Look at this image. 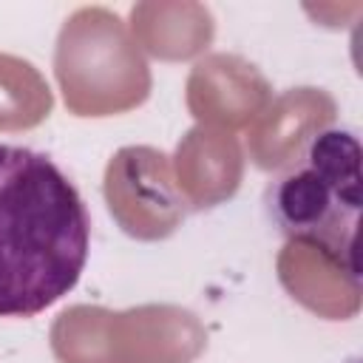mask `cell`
Here are the masks:
<instances>
[{
  "label": "cell",
  "mask_w": 363,
  "mask_h": 363,
  "mask_svg": "<svg viewBox=\"0 0 363 363\" xmlns=\"http://www.w3.org/2000/svg\"><path fill=\"white\" fill-rule=\"evenodd\" d=\"M91 216L43 150L0 142V318H34L65 298L88 261Z\"/></svg>",
  "instance_id": "cell-1"
},
{
  "label": "cell",
  "mask_w": 363,
  "mask_h": 363,
  "mask_svg": "<svg viewBox=\"0 0 363 363\" xmlns=\"http://www.w3.org/2000/svg\"><path fill=\"white\" fill-rule=\"evenodd\" d=\"M360 159L357 130L332 125L309 136L264 190L272 227L284 238L318 250L352 281H357Z\"/></svg>",
  "instance_id": "cell-2"
}]
</instances>
